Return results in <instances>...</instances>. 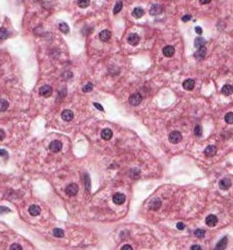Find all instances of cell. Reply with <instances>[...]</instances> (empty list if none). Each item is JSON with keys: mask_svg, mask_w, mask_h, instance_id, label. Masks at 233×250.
I'll use <instances>...</instances> for the list:
<instances>
[{"mask_svg": "<svg viewBox=\"0 0 233 250\" xmlns=\"http://www.w3.org/2000/svg\"><path fill=\"white\" fill-rule=\"evenodd\" d=\"M93 104H94V106H95V107H96V108H97V109H99V110H101V111H103V110H104V108H103V107H102V106H101V105H100V104H99V103H96V102H95V103H93Z\"/></svg>", "mask_w": 233, "mask_h": 250, "instance_id": "60d3db41", "label": "cell"}, {"mask_svg": "<svg viewBox=\"0 0 233 250\" xmlns=\"http://www.w3.org/2000/svg\"><path fill=\"white\" fill-rule=\"evenodd\" d=\"M205 54H206V48H205V46H202V47H199L198 50H197V52L194 54V56L198 59H202V58H204Z\"/></svg>", "mask_w": 233, "mask_h": 250, "instance_id": "44dd1931", "label": "cell"}, {"mask_svg": "<svg viewBox=\"0 0 233 250\" xmlns=\"http://www.w3.org/2000/svg\"><path fill=\"white\" fill-rule=\"evenodd\" d=\"M121 250H132V246L129 245V244H126V245H123L121 247Z\"/></svg>", "mask_w": 233, "mask_h": 250, "instance_id": "74e56055", "label": "cell"}, {"mask_svg": "<svg viewBox=\"0 0 233 250\" xmlns=\"http://www.w3.org/2000/svg\"><path fill=\"white\" fill-rule=\"evenodd\" d=\"M8 106H9V104L6 100L4 99H0V112H3V111H6Z\"/></svg>", "mask_w": 233, "mask_h": 250, "instance_id": "cb8c5ba5", "label": "cell"}, {"mask_svg": "<svg viewBox=\"0 0 233 250\" xmlns=\"http://www.w3.org/2000/svg\"><path fill=\"white\" fill-rule=\"evenodd\" d=\"M78 185L75 183H71L69 184L66 188H65V192H66V194L68 196H70V197H72V196H75L77 193H78Z\"/></svg>", "mask_w": 233, "mask_h": 250, "instance_id": "7a4b0ae2", "label": "cell"}, {"mask_svg": "<svg viewBox=\"0 0 233 250\" xmlns=\"http://www.w3.org/2000/svg\"><path fill=\"white\" fill-rule=\"evenodd\" d=\"M59 30H60L62 33H68L69 32V26H68L66 23H60L59 24Z\"/></svg>", "mask_w": 233, "mask_h": 250, "instance_id": "83f0119b", "label": "cell"}, {"mask_svg": "<svg viewBox=\"0 0 233 250\" xmlns=\"http://www.w3.org/2000/svg\"><path fill=\"white\" fill-rule=\"evenodd\" d=\"M5 138V132L2 129H0V141H2Z\"/></svg>", "mask_w": 233, "mask_h": 250, "instance_id": "ab89813d", "label": "cell"}, {"mask_svg": "<svg viewBox=\"0 0 233 250\" xmlns=\"http://www.w3.org/2000/svg\"><path fill=\"white\" fill-rule=\"evenodd\" d=\"M176 227H177V229H179V230H183L185 228V224L183 222H178L177 225H176Z\"/></svg>", "mask_w": 233, "mask_h": 250, "instance_id": "8d00e7d4", "label": "cell"}, {"mask_svg": "<svg viewBox=\"0 0 233 250\" xmlns=\"http://www.w3.org/2000/svg\"><path fill=\"white\" fill-rule=\"evenodd\" d=\"M217 152V148L214 146V145H209V146H207L205 148V150H204V154L207 157H212V156H214L215 154H216Z\"/></svg>", "mask_w": 233, "mask_h": 250, "instance_id": "7c38bea8", "label": "cell"}, {"mask_svg": "<svg viewBox=\"0 0 233 250\" xmlns=\"http://www.w3.org/2000/svg\"><path fill=\"white\" fill-rule=\"evenodd\" d=\"M160 207H161V200L158 198L152 199L150 201V203H149V208L152 210H158Z\"/></svg>", "mask_w": 233, "mask_h": 250, "instance_id": "5bb4252c", "label": "cell"}, {"mask_svg": "<svg viewBox=\"0 0 233 250\" xmlns=\"http://www.w3.org/2000/svg\"><path fill=\"white\" fill-rule=\"evenodd\" d=\"M8 212H10V209H8L7 207H4V206H0V214L8 213Z\"/></svg>", "mask_w": 233, "mask_h": 250, "instance_id": "d590c367", "label": "cell"}, {"mask_svg": "<svg viewBox=\"0 0 233 250\" xmlns=\"http://www.w3.org/2000/svg\"><path fill=\"white\" fill-rule=\"evenodd\" d=\"M211 2V0H200V3L201 4H208V3H210Z\"/></svg>", "mask_w": 233, "mask_h": 250, "instance_id": "f6af8a7d", "label": "cell"}, {"mask_svg": "<svg viewBox=\"0 0 233 250\" xmlns=\"http://www.w3.org/2000/svg\"><path fill=\"white\" fill-rule=\"evenodd\" d=\"M128 101H129V103L132 106H137V105H139V104L141 103L142 96H141V94H140V93H134V94H132L129 97V100H128Z\"/></svg>", "mask_w": 233, "mask_h": 250, "instance_id": "3957f363", "label": "cell"}, {"mask_svg": "<svg viewBox=\"0 0 233 250\" xmlns=\"http://www.w3.org/2000/svg\"><path fill=\"white\" fill-rule=\"evenodd\" d=\"M61 117H62V119H63L64 121L69 122V121H71L73 119L74 114H73V112L71 111V110L66 109V110H64V111L61 113Z\"/></svg>", "mask_w": 233, "mask_h": 250, "instance_id": "30bf717a", "label": "cell"}, {"mask_svg": "<svg viewBox=\"0 0 233 250\" xmlns=\"http://www.w3.org/2000/svg\"><path fill=\"white\" fill-rule=\"evenodd\" d=\"M205 44H206V41H205L204 38H202V37H197L195 39V41H194V45H195L196 48L205 46Z\"/></svg>", "mask_w": 233, "mask_h": 250, "instance_id": "603a6c76", "label": "cell"}, {"mask_svg": "<svg viewBox=\"0 0 233 250\" xmlns=\"http://www.w3.org/2000/svg\"><path fill=\"white\" fill-rule=\"evenodd\" d=\"M221 92H222V94L226 95V96H229V95H231L232 92H233L232 85H230V84L224 85L223 87H222V89H221Z\"/></svg>", "mask_w": 233, "mask_h": 250, "instance_id": "ffe728a7", "label": "cell"}, {"mask_svg": "<svg viewBox=\"0 0 233 250\" xmlns=\"http://www.w3.org/2000/svg\"><path fill=\"white\" fill-rule=\"evenodd\" d=\"M113 202H114L115 204H117V205H121V204H123L124 202H125V199H126V197H125V195L124 194H122V193H116V194L113 195Z\"/></svg>", "mask_w": 233, "mask_h": 250, "instance_id": "ba28073f", "label": "cell"}, {"mask_svg": "<svg viewBox=\"0 0 233 250\" xmlns=\"http://www.w3.org/2000/svg\"><path fill=\"white\" fill-rule=\"evenodd\" d=\"M92 89H93V84H92L91 82H88L87 84L83 86V88H82V91L83 92H90Z\"/></svg>", "mask_w": 233, "mask_h": 250, "instance_id": "4dcf8cb0", "label": "cell"}, {"mask_svg": "<svg viewBox=\"0 0 233 250\" xmlns=\"http://www.w3.org/2000/svg\"><path fill=\"white\" fill-rule=\"evenodd\" d=\"M112 136H113V132L109 128L103 129L102 132H101V137H102L103 140H110L112 138Z\"/></svg>", "mask_w": 233, "mask_h": 250, "instance_id": "9a60e30c", "label": "cell"}, {"mask_svg": "<svg viewBox=\"0 0 233 250\" xmlns=\"http://www.w3.org/2000/svg\"><path fill=\"white\" fill-rule=\"evenodd\" d=\"M194 235H195L197 238H203L205 236V230H203V229H196V230L194 231Z\"/></svg>", "mask_w": 233, "mask_h": 250, "instance_id": "f546056e", "label": "cell"}, {"mask_svg": "<svg viewBox=\"0 0 233 250\" xmlns=\"http://www.w3.org/2000/svg\"><path fill=\"white\" fill-rule=\"evenodd\" d=\"M194 134L195 136H201L202 135V128L200 125H196L195 127H194Z\"/></svg>", "mask_w": 233, "mask_h": 250, "instance_id": "d6a6232c", "label": "cell"}, {"mask_svg": "<svg viewBox=\"0 0 233 250\" xmlns=\"http://www.w3.org/2000/svg\"><path fill=\"white\" fill-rule=\"evenodd\" d=\"M163 11V7L161 6L160 4H153L150 8V11H149V13L151 14L152 16H156V15H159L161 14V12Z\"/></svg>", "mask_w": 233, "mask_h": 250, "instance_id": "5b68a950", "label": "cell"}, {"mask_svg": "<svg viewBox=\"0 0 233 250\" xmlns=\"http://www.w3.org/2000/svg\"><path fill=\"white\" fill-rule=\"evenodd\" d=\"M194 86H195V81H194L193 79H187V80H185V81L183 82V88L185 89V90H192V89L194 88Z\"/></svg>", "mask_w": 233, "mask_h": 250, "instance_id": "e0dca14e", "label": "cell"}, {"mask_svg": "<svg viewBox=\"0 0 233 250\" xmlns=\"http://www.w3.org/2000/svg\"><path fill=\"white\" fill-rule=\"evenodd\" d=\"M122 7H123V3H122V1H117L114 6V9H113V13L114 14H117L121 11Z\"/></svg>", "mask_w": 233, "mask_h": 250, "instance_id": "484cf974", "label": "cell"}, {"mask_svg": "<svg viewBox=\"0 0 233 250\" xmlns=\"http://www.w3.org/2000/svg\"><path fill=\"white\" fill-rule=\"evenodd\" d=\"M190 249L191 250H200V249H201V247H200V245H197V244H196V245H192V246H191Z\"/></svg>", "mask_w": 233, "mask_h": 250, "instance_id": "ee69618b", "label": "cell"}, {"mask_svg": "<svg viewBox=\"0 0 233 250\" xmlns=\"http://www.w3.org/2000/svg\"><path fill=\"white\" fill-rule=\"evenodd\" d=\"M231 186V180L229 178H223V179L220 180L219 182V187L223 190H227L229 187Z\"/></svg>", "mask_w": 233, "mask_h": 250, "instance_id": "2e32d148", "label": "cell"}, {"mask_svg": "<svg viewBox=\"0 0 233 250\" xmlns=\"http://www.w3.org/2000/svg\"><path fill=\"white\" fill-rule=\"evenodd\" d=\"M169 142H171L172 144H177L182 140V135L180 132L178 131H172L168 136Z\"/></svg>", "mask_w": 233, "mask_h": 250, "instance_id": "6da1fadb", "label": "cell"}, {"mask_svg": "<svg viewBox=\"0 0 233 250\" xmlns=\"http://www.w3.org/2000/svg\"><path fill=\"white\" fill-rule=\"evenodd\" d=\"M28 211H29V214H30V215L37 216V215H39V214H40L41 209H40V207L38 206V205H35L34 204V205H31V206L29 207Z\"/></svg>", "mask_w": 233, "mask_h": 250, "instance_id": "ac0fdd59", "label": "cell"}, {"mask_svg": "<svg viewBox=\"0 0 233 250\" xmlns=\"http://www.w3.org/2000/svg\"><path fill=\"white\" fill-rule=\"evenodd\" d=\"M195 32H196L197 34H199V35L201 34V33H202V29H201V27H199V26H196V27H195Z\"/></svg>", "mask_w": 233, "mask_h": 250, "instance_id": "b9f144b4", "label": "cell"}, {"mask_svg": "<svg viewBox=\"0 0 233 250\" xmlns=\"http://www.w3.org/2000/svg\"><path fill=\"white\" fill-rule=\"evenodd\" d=\"M110 38H111V32H110L109 30H107V29H105V30H102L99 33V39L101 41H103V42H106V41H108Z\"/></svg>", "mask_w": 233, "mask_h": 250, "instance_id": "4fadbf2b", "label": "cell"}, {"mask_svg": "<svg viewBox=\"0 0 233 250\" xmlns=\"http://www.w3.org/2000/svg\"><path fill=\"white\" fill-rule=\"evenodd\" d=\"M225 121L227 123L232 124L233 123V112H228L225 115Z\"/></svg>", "mask_w": 233, "mask_h": 250, "instance_id": "1f68e13d", "label": "cell"}, {"mask_svg": "<svg viewBox=\"0 0 233 250\" xmlns=\"http://www.w3.org/2000/svg\"><path fill=\"white\" fill-rule=\"evenodd\" d=\"M217 222H218L217 217L215 216V215H213V214H210V215H208L207 217H206V219H205L206 225L209 226V227H214V226L217 224Z\"/></svg>", "mask_w": 233, "mask_h": 250, "instance_id": "8992f818", "label": "cell"}, {"mask_svg": "<svg viewBox=\"0 0 233 250\" xmlns=\"http://www.w3.org/2000/svg\"><path fill=\"white\" fill-rule=\"evenodd\" d=\"M2 155H4V156L8 157V154H7V152H6V150H4V149H0V156H2Z\"/></svg>", "mask_w": 233, "mask_h": 250, "instance_id": "7bdbcfd3", "label": "cell"}, {"mask_svg": "<svg viewBox=\"0 0 233 250\" xmlns=\"http://www.w3.org/2000/svg\"><path fill=\"white\" fill-rule=\"evenodd\" d=\"M139 41H140V37L137 34H135V33L130 34L129 36H128V38H127V42L129 43L130 45H132V46H136L137 44L139 43Z\"/></svg>", "mask_w": 233, "mask_h": 250, "instance_id": "9c48e42d", "label": "cell"}, {"mask_svg": "<svg viewBox=\"0 0 233 250\" xmlns=\"http://www.w3.org/2000/svg\"><path fill=\"white\" fill-rule=\"evenodd\" d=\"M52 87L51 86H49V85H43V86H41L40 89H39V94L41 95V96H43V97H50L51 96V94H52Z\"/></svg>", "mask_w": 233, "mask_h": 250, "instance_id": "277c9868", "label": "cell"}, {"mask_svg": "<svg viewBox=\"0 0 233 250\" xmlns=\"http://www.w3.org/2000/svg\"><path fill=\"white\" fill-rule=\"evenodd\" d=\"M8 37V31L5 28H0V40H4Z\"/></svg>", "mask_w": 233, "mask_h": 250, "instance_id": "f1b7e54d", "label": "cell"}, {"mask_svg": "<svg viewBox=\"0 0 233 250\" xmlns=\"http://www.w3.org/2000/svg\"><path fill=\"white\" fill-rule=\"evenodd\" d=\"M53 235H54L55 237H58V238H61L64 236V230H62L60 228H55L53 229Z\"/></svg>", "mask_w": 233, "mask_h": 250, "instance_id": "4316f807", "label": "cell"}, {"mask_svg": "<svg viewBox=\"0 0 233 250\" xmlns=\"http://www.w3.org/2000/svg\"><path fill=\"white\" fill-rule=\"evenodd\" d=\"M49 149L52 151V152H59L62 149V143L58 140H54L52 141L49 145Z\"/></svg>", "mask_w": 233, "mask_h": 250, "instance_id": "52a82bcc", "label": "cell"}, {"mask_svg": "<svg viewBox=\"0 0 233 250\" xmlns=\"http://www.w3.org/2000/svg\"><path fill=\"white\" fill-rule=\"evenodd\" d=\"M191 19V15H184L183 17H182V21H184V22H186V21H189V20Z\"/></svg>", "mask_w": 233, "mask_h": 250, "instance_id": "f35d334b", "label": "cell"}, {"mask_svg": "<svg viewBox=\"0 0 233 250\" xmlns=\"http://www.w3.org/2000/svg\"><path fill=\"white\" fill-rule=\"evenodd\" d=\"M9 249L10 250H22V246L19 245V244H17V243H14L10 246Z\"/></svg>", "mask_w": 233, "mask_h": 250, "instance_id": "e575fe53", "label": "cell"}, {"mask_svg": "<svg viewBox=\"0 0 233 250\" xmlns=\"http://www.w3.org/2000/svg\"><path fill=\"white\" fill-rule=\"evenodd\" d=\"M84 182H85V187H86V189L89 190V189H90V184H91V182H90V179H89V176H88L87 174L84 175Z\"/></svg>", "mask_w": 233, "mask_h": 250, "instance_id": "836d02e7", "label": "cell"}, {"mask_svg": "<svg viewBox=\"0 0 233 250\" xmlns=\"http://www.w3.org/2000/svg\"><path fill=\"white\" fill-rule=\"evenodd\" d=\"M132 15L135 17V18H140L144 15V10L142 9L141 7H136L134 8V10L132 11Z\"/></svg>", "mask_w": 233, "mask_h": 250, "instance_id": "7402d4cb", "label": "cell"}, {"mask_svg": "<svg viewBox=\"0 0 233 250\" xmlns=\"http://www.w3.org/2000/svg\"><path fill=\"white\" fill-rule=\"evenodd\" d=\"M227 242H228V239H227V237H223L222 239H221L219 242L216 244V246H215V249H220V250L225 249L226 246H227Z\"/></svg>", "mask_w": 233, "mask_h": 250, "instance_id": "d6986e66", "label": "cell"}, {"mask_svg": "<svg viewBox=\"0 0 233 250\" xmlns=\"http://www.w3.org/2000/svg\"><path fill=\"white\" fill-rule=\"evenodd\" d=\"M162 52H163V55L165 56V57H171V56L174 55L175 49H174V47L171 46V45H167L163 48Z\"/></svg>", "mask_w": 233, "mask_h": 250, "instance_id": "8fae6325", "label": "cell"}, {"mask_svg": "<svg viewBox=\"0 0 233 250\" xmlns=\"http://www.w3.org/2000/svg\"><path fill=\"white\" fill-rule=\"evenodd\" d=\"M77 4L80 8H86L90 4V0H77Z\"/></svg>", "mask_w": 233, "mask_h": 250, "instance_id": "d4e9b609", "label": "cell"}]
</instances>
